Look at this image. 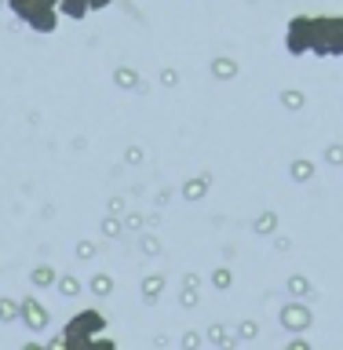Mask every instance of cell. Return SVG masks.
Segmentation results:
<instances>
[{
  "label": "cell",
  "instance_id": "6da1fadb",
  "mask_svg": "<svg viewBox=\"0 0 343 350\" xmlns=\"http://www.w3.org/2000/svg\"><path fill=\"white\" fill-rule=\"evenodd\" d=\"M285 48L292 55H307L311 51V15H296L285 29Z\"/></svg>",
  "mask_w": 343,
  "mask_h": 350
},
{
  "label": "cell",
  "instance_id": "3957f363",
  "mask_svg": "<svg viewBox=\"0 0 343 350\" xmlns=\"http://www.w3.org/2000/svg\"><path fill=\"white\" fill-rule=\"evenodd\" d=\"M88 4H92V11H99V8H110L114 0H88Z\"/></svg>",
  "mask_w": 343,
  "mask_h": 350
},
{
  "label": "cell",
  "instance_id": "7a4b0ae2",
  "mask_svg": "<svg viewBox=\"0 0 343 350\" xmlns=\"http://www.w3.org/2000/svg\"><path fill=\"white\" fill-rule=\"evenodd\" d=\"M59 8H48V4H40V8H33L29 15H26V26L29 29H37V33H55L59 29Z\"/></svg>",
  "mask_w": 343,
  "mask_h": 350
}]
</instances>
